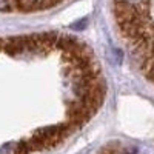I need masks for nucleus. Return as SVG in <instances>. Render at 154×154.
Returning a JSON list of instances; mask_svg holds the SVG:
<instances>
[{"label":"nucleus","mask_w":154,"mask_h":154,"mask_svg":"<svg viewBox=\"0 0 154 154\" xmlns=\"http://www.w3.org/2000/svg\"><path fill=\"white\" fill-rule=\"evenodd\" d=\"M63 0H0V11L11 12H32L53 8Z\"/></svg>","instance_id":"obj_1"},{"label":"nucleus","mask_w":154,"mask_h":154,"mask_svg":"<svg viewBox=\"0 0 154 154\" xmlns=\"http://www.w3.org/2000/svg\"><path fill=\"white\" fill-rule=\"evenodd\" d=\"M120 152V149L117 148V145H111V146H106L105 149H102L100 151V154H119Z\"/></svg>","instance_id":"obj_2"}]
</instances>
